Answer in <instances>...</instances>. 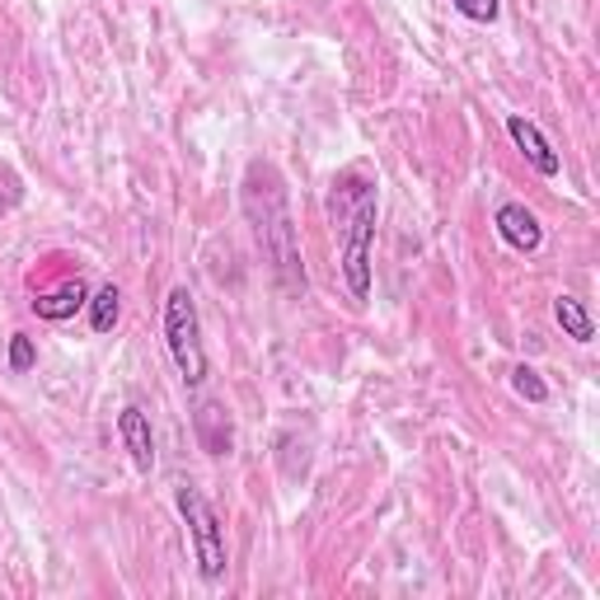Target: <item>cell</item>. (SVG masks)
<instances>
[{
	"mask_svg": "<svg viewBox=\"0 0 600 600\" xmlns=\"http://www.w3.org/2000/svg\"><path fill=\"white\" fill-rule=\"evenodd\" d=\"M165 338H169L174 366H179L184 385L197 390L207 381V352H203V324H197V301L188 286H174L165 301Z\"/></svg>",
	"mask_w": 600,
	"mask_h": 600,
	"instance_id": "2",
	"label": "cell"
},
{
	"mask_svg": "<svg viewBox=\"0 0 600 600\" xmlns=\"http://www.w3.org/2000/svg\"><path fill=\"white\" fill-rule=\"evenodd\" d=\"M455 10L464 19H474V24H493L502 6H498V0H455Z\"/></svg>",
	"mask_w": 600,
	"mask_h": 600,
	"instance_id": "14",
	"label": "cell"
},
{
	"mask_svg": "<svg viewBox=\"0 0 600 600\" xmlns=\"http://www.w3.org/2000/svg\"><path fill=\"white\" fill-rule=\"evenodd\" d=\"M80 305H85V282H80V277H76V282H66V286H57L52 296H38V301H33L38 319H52V324L71 319Z\"/></svg>",
	"mask_w": 600,
	"mask_h": 600,
	"instance_id": "9",
	"label": "cell"
},
{
	"mask_svg": "<svg viewBox=\"0 0 600 600\" xmlns=\"http://www.w3.org/2000/svg\"><path fill=\"white\" fill-rule=\"evenodd\" d=\"M371 239H375V188L357 184V203L343 220V277L352 301L371 296Z\"/></svg>",
	"mask_w": 600,
	"mask_h": 600,
	"instance_id": "3",
	"label": "cell"
},
{
	"mask_svg": "<svg viewBox=\"0 0 600 600\" xmlns=\"http://www.w3.org/2000/svg\"><path fill=\"white\" fill-rule=\"evenodd\" d=\"M179 511H184V521L193 530L197 572H203L207 582H220V577H226V530H220V517L197 488H179Z\"/></svg>",
	"mask_w": 600,
	"mask_h": 600,
	"instance_id": "4",
	"label": "cell"
},
{
	"mask_svg": "<svg viewBox=\"0 0 600 600\" xmlns=\"http://www.w3.org/2000/svg\"><path fill=\"white\" fill-rule=\"evenodd\" d=\"M506 137L517 141V150H525V160L535 165L544 179H553V174H559V155H553V146L544 141V131L530 122V118H521V114H511L506 118Z\"/></svg>",
	"mask_w": 600,
	"mask_h": 600,
	"instance_id": "5",
	"label": "cell"
},
{
	"mask_svg": "<svg viewBox=\"0 0 600 600\" xmlns=\"http://www.w3.org/2000/svg\"><path fill=\"white\" fill-rule=\"evenodd\" d=\"M118 432L127 441V451H131V464H137L141 474H150V464H155V441H150V422L141 409H122L118 413Z\"/></svg>",
	"mask_w": 600,
	"mask_h": 600,
	"instance_id": "7",
	"label": "cell"
},
{
	"mask_svg": "<svg viewBox=\"0 0 600 600\" xmlns=\"http://www.w3.org/2000/svg\"><path fill=\"white\" fill-rule=\"evenodd\" d=\"M553 319L563 324V333H568L572 343H591L596 338V324H591L587 305L577 301V296H559V301H553Z\"/></svg>",
	"mask_w": 600,
	"mask_h": 600,
	"instance_id": "10",
	"label": "cell"
},
{
	"mask_svg": "<svg viewBox=\"0 0 600 600\" xmlns=\"http://www.w3.org/2000/svg\"><path fill=\"white\" fill-rule=\"evenodd\" d=\"M511 390H517L521 399H530V404H544V399H549V385L540 381L535 366H517V371H511Z\"/></svg>",
	"mask_w": 600,
	"mask_h": 600,
	"instance_id": "12",
	"label": "cell"
},
{
	"mask_svg": "<svg viewBox=\"0 0 600 600\" xmlns=\"http://www.w3.org/2000/svg\"><path fill=\"white\" fill-rule=\"evenodd\" d=\"M33 362H38L33 338H29V333H14V338H10V371L24 375V371H33Z\"/></svg>",
	"mask_w": 600,
	"mask_h": 600,
	"instance_id": "13",
	"label": "cell"
},
{
	"mask_svg": "<svg viewBox=\"0 0 600 600\" xmlns=\"http://www.w3.org/2000/svg\"><path fill=\"white\" fill-rule=\"evenodd\" d=\"M244 212L254 220V239H258L263 258L273 263L282 292L301 296L305 292L301 239H296V220H292V203H286L282 174L273 165H249V179H244Z\"/></svg>",
	"mask_w": 600,
	"mask_h": 600,
	"instance_id": "1",
	"label": "cell"
},
{
	"mask_svg": "<svg viewBox=\"0 0 600 600\" xmlns=\"http://www.w3.org/2000/svg\"><path fill=\"white\" fill-rule=\"evenodd\" d=\"M118 309H122L118 286H114V282L99 286L95 301H90V324H95V333H108V328H114V324H118Z\"/></svg>",
	"mask_w": 600,
	"mask_h": 600,
	"instance_id": "11",
	"label": "cell"
},
{
	"mask_svg": "<svg viewBox=\"0 0 600 600\" xmlns=\"http://www.w3.org/2000/svg\"><path fill=\"white\" fill-rule=\"evenodd\" d=\"M493 226H498V235L511 244V249H521V254H535V249H540V239H544V230H540L535 212H525L521 203H506V207H498Z\"/></svg>",
	"mask_w": 600,
	"mask_h": 600,
	"instance_id": "6",
	"label": "cell"
},
{
	"mask_svg": "<svg viewBox=\"0 0 600 600\" xmlns=\"http://www.w3.org/2000/svg\"><path fill=\"white\" fill-rule=\"evenodd\" d=\"M193 422H197V441H203L207 455H230V422L216 404H203L193 413Z\"/></svg>",
	"mask_w": 600,
	"mask_h": 600,
	"instance_id": "8",
	"label": "cell"
}]
</instances>
